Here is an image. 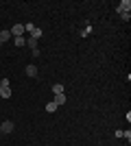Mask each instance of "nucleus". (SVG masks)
Returning <instances> with one entry per match:
<instances>
[{
    "label": "nucleus",
    "instance_id": "obj_1",
    "mask_svg": "<svg viewBox=\"0 0 131 146\" xmlns=\"http://www.w3.org/2000/svg\"><path fill=\"white\" fill-rule=\"evenodd\" d=\"M24 33V24H13L11 26V37H22Z\"/></svg>",
    "mask_w": 131,
    "mask_h": 146
},
{
    "label": "nucleus",
    "instance_id": "obj_2",
    "mask_svg": "<svg viewBox=\"0 0 131 146\" xmlns=\"http://www.w3.org/2000/svg\"><path fill=\"white\" fill-rule=\"evenodd\" d=\"M0 131H5V133H11V131H13V122H11V120L0 122Z\"/></svg>",
    "mask_w": 131,
    "mask_h": 146
},
{
    "label": "nucleus",
    "instance_id": "obj_3",
    "mask_svg": "<svg viewBox=\"0 0 131 146\" xmlns=\"http://www.w3.org/2000/svg\"><path fill=\"white\" fill-rule=\"evenodd\" d=\"M26 76H33V79L37 76V68L33 66V63H29V66H26Z\"/></svg>",
    "mask_w": 131,
    "mask_h": 146
},
{
    "label": "nucleus",
    "instance_id": "obj_4",
    "mask_svg": "<svg viewBox=\"0 0 131 146\" xmlns=\"http://www.w3.org/2000/svg\"><path fill=\"white\" fill-rule=\"evenodd\" d=\"M53 103H55L57 107H59V105H63V103H66V94H55V100H53Z\"/></svg>",
    "mask_w": 131,
    "mask_h": 146
},
{
    "label": "nucleus",
    "instance_id": "obj_5",
    "mask_svg": "<svg viewBox=\"0 0 131 146\" xmlns=\"http://www.w3.org/2000/svg\"><path fill=\"white\" fill-rule=\"evenodd\" d=\"M7 39H11V31H0V42H2V44H5L7 42Z\"/></svg>",
    "mask_w": 131,
    "mask_h": 146
},
{
    "label": "nucleus",
    "instance_id": "obj_6",
    "mask_svg": "<svg viewBox=\"0 0 131 146\" xmlns=\"http://www.w3.org/2000/svg\"><path fill=\"white\" fill-rule=\"evenodd\" d=\"M0 96H2V98H9V96H11V87L0 85Z\"/></svg>",
    "mask_w": 131,
    "mask_h": 146
},
{
    "label": "nucleus",
    "instance_id": "obj_7",
    "mask_svg": "<svg viewBox=\"0 0 131 146\" xmlns=\"http://www.w3.org/2000/svg\"><path fill=\"white\" fill-rule=\"evenodd\" d=\"M26 46H31L33 50H37V39H35V37H29V39H26Z\"/></svg>",
    "mask_w": 131,
    "mask_h": 146
},
{
    "label": "nucleus",
    "instance_id": "obj_8",
    "mask_svg": "<svg viewBox=\"0 0 131 146\" xmlns=\"http://www.w3.org/2000/svg\"><path fill=\"white\" fill-rule=\"evenodd\" d=\"M118 9H122V11H127V13H129V9H131V2H129V0H122Z\"/></svg>",
    "mask_w": 131,
    "mask_h": 146
},
{
    "label": "nucleus",
    "instance_id": "obj_9",
    "mask_svg": "<svg viewBox=\"0 0 131 146\" xmlns=\"http://www.w3.org/2000/svg\"><path fill=\"white\" fill-rule=\"evenodd\" d=\"M53 94H63V85L61 83H55V85H53Z\"/></svg>",
    "mask_w": 131,
    "mask_h": 146
},
{
    "label": "nucleus",
    "instance_id": "obj_10",
    "mask_svg": "<svg viewBox=\"0 0 131 146\" xmlns=\"http://www.w3.org/2000/svg\"><path fill=\"white\" fill-rule=\"evenodd\" d=\"M13 44H15V46H24V44H26V37H13Z\"/></svg>",
    "mask_w": 131,
    "mask_h": 146
},
{
    "label": "nucleus",
    "instance_id": "obj_11",
    "mask_svg": "<svg viewBox=\"0 0 131 146\" xmlns=\"http://www.w3.org/2000/svg\"><path fill=\"white\" fill-rule=\"evenodd\" d=\"M46 111H50V113H53V111H57V105H55V103H48V105H46Z\"/></svg>",
    "mask_w": 131,
    "mask_h": 146
},
{
    "label": "nucleus",
    "instance_id": "obj_12",
    "mask_svg": "<svg viewBox=\"0 0 131 146\" xmlns=\"http://www.w3.org/2000/svg\"><path fill=\"white\" fill-rule=\"evenodd\" d=\"M0 85H2V79H0Z\"/></svg>",
    "mask_w": 131,
    "mask_h": 146
},
{
    "label": "nucleus",
    "instance_id": "obj_13",
    "mask_svg": "<svg viewBox=\"0 0 131 146\" xmlns=\"http://www.w3.org/2000/svg\"><path fill=\"white\" fill-rule=\"evenodd\" d=\"M0 133H2V131H0Z\"/></svg>",
    "mask_w": 131,
    "mask_h": 146
}]
</instances>
